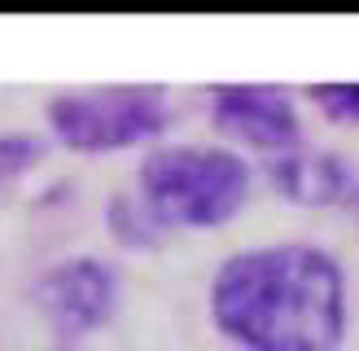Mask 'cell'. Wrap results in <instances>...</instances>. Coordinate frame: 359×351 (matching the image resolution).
I'll list each match as a JSON object with an SVG mask.
<instances>
[{"label": "cell", "instance_id": "1", "mask_svg": "<svg viewBox=\"0 0 359 351\" xmlns=\"http://www.w3.org/2000/svg\"><path fill=\"white\" fill-rule=\"evenodd\" d=\"M206 316L237 351H342L351 281L316 241L241 246L210 272Z\"/></svg>", "mask_w": 359, "mask_h": 351}, {"label": "cell", "instance_id": "2", "mask_svg": "<svg viewBox=\"0 0 359 351\" xmlns=\"http://www.w3.org/2000/svg\"><path fill=\"white\" fill-rule=\"evenodd\" d=\"M132 198L158 233H215L255 198V163L224 140H158L140 154Z\"/></svg>", "mask_w": 359, "mask_h": 351}, {"label": "cell", "instance_id": "3", "mask_svg": "<svg viewBox=\"0 0 359 351\" xmlns=\"http://www.w3.org/2000/svg\"><path fill=\"white\" fill-rule=\"evenodd\" d=\"M44 128L53 145L83 158L154 150L171 128V93L163 84L66 88L48 97Z\"/></svg>", "mask_w": 359, "mask_h": 351}, {"label": "cell", "instance_id": "4", "mask_svg": "<svg viewBox=\"0 0 359 351\" xmlns=\"http://www.w3.org/2000/svg\"><path fill=\"white\" fill-rule=\"evenodd\" d=\"M35 316L57 338V347L93 338L118 316L123 307V272L101 255H62L40 268L31 286Z\"/></svg>", "mask_w": 359, "mask_h": 351}, {"label": "cell", "instance_id": "5", "mask_svg": "<svg viewBox=\"0 0 359 351\" xmlns=\"http://www.w3.org/2000/svg\"><path fill=\"white\" fill-rule=\"evenodd\" d=\"M206 119L219 132L224 145L250 154H267L280 158L302 140V110L290 88L280 84H215L206 93Z\"/></svg>", "mask_w": 359, "mask_h": 351}, {"label": "cell", "instance_id": "6", "mask_svg": "<svg viewBox=\"0 0 359 351\" xmlns=\"http://www.w3.org/2000/svg\"><path fill=\"white\" fill-rule=\"evenodd\" d=\"M267 185L294 206L311 211H355L359 206V167L337 150L298 145L280 158H267Z\"/></svg>", "mask_w": 359, "mask_h": 351}, {"label": "cell", "instance_id": "7", "mask_svg": "<svg viewBox=\"0 0 359 351\" xmlns=\"http://www.w3.org/2000/svg\"><path fill=\"white\" fill-rule=\"evenodd\" d=\"M105 228H110V237L118 246H132V251H145V246L163 241L158 224L145 216V206H140L132 193H118V198L105 202Z\"/></svg>", "mask_w": 359, "mask_h": 351}, {"label": "cell", "instance_id": "8", "mask_svg": "<svg viewBox=\"0 0 359 351\" xmlns=\"http://www.w3.org/2000/svg\"><path fill=\"white\" fill-rule=\"evenodd\" d=\"M307 101L316 105V114L333 123V128H359V84L342 79V84H307L302 88Z\"/></svg>", "mask_w": 359, "mask_h": 351}, {"label": "cell", "instance_id": "9", "mask_svg": "<svg viewBox=\"0 0 359 351\" xmlns=\"http://www.w3.org/2000/svg\"><path fill=\"white\" fill-rule=\"evenodd\" d=\"M44 158V140L31 132H0V185L27 176Z\"/></svg>", "mask_w": 359, "mask_h": 351}, {"label": "cell", "instance_id": "10", "mask_svg": "<svg viewBox=\"0 0 359 351\" xmlns=\"http://www.w3.org/2000/svg\"><path fill=\"white\" fill-rule=\"evenodd\" d=\"M53 351H70V347H53Z\"/></svg>", "mask_w": 359, "mask_h": 351}]
</instances>
